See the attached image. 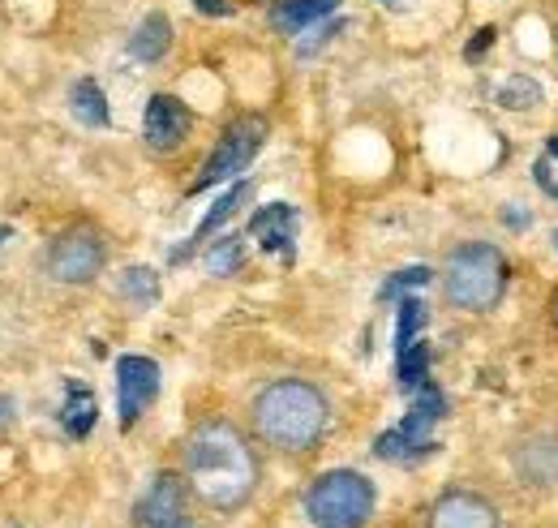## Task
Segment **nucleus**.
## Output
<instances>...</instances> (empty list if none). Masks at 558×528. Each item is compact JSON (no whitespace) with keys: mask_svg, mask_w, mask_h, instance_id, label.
I'll return each mask as SVG.
<instances>
[{"mask_svg":"<svg viewBox=\"0 0 558 528\" xmlns=\"http://www.w3.org/2000/svg\"><path fill=\"white\" fill-rule=\"evenodd\" d=\"M185 477L207 507L236 512L258 485V460L241 430L228 421H207L185 443Z\"/></svg>","mask_w":558,"mask_h":528,"instance_id":"1","label":"nucleus"},{"mask_svg":"<svg viewBox=\"0 0 558 528\" xmlns=\"http://www.w3.org/2000/svg\"><path fill=\"white\" fill-rule=\"evenodd\" d=\"M254 430L279 452H310L327 434V399L301 379H279L254 399Z\"/></svg>","mask_w":558,"mask_h":528,"instance_id":"2","label":"nucleus"},{"mask_svg":"<svg viewBox=\"0 0 558 528\" xmlns=\"http://www.w3.org/2000/svg\"><path fill=\"white\" fill-rule=\"evenodd\" d=\"M502 288H507V259L486 241L460 245L442 266V292L456 310H473V314L494 310Z\"/></svg>","mask_w":558,"mask_h":528,"instance_id":"3","label":"nucleus"},{"mask_svg":"<svg viewBox=\"0 0 558 528\" xmlns=\"http://www.w3.org/2000/svg\"><path fill=\"white\" fill-rule=\"evenodd\" d=\"M305 512L318 528H361L374 516V485L349 468L323 472L305 494Z\"/></svg>","mask_w":558,"mask_h":528,"instance_id":"4","label":"nucleus"},{"mask_svg":"<svg viewBox=\"0 0 558 528\" xmlns=\"http://www.w3.org/2000/svg\"><path fill=\"white\" fill-rule=\"evenodd\" d=\"M263 142H267V121H263V117H241V121H232V125L223 130V137H219V146L210 151V159L203 164V172H198V181H194V194H203L210 185H219V181L245 172V168L254 164V155L263 151Z\"/></svg>","mask_w":558,"mask_h":528,"instance_id":"5","label":"nucleus"},{"mask_svg":"<svg viewBox=\"0 0 558 528\" xmlns=\"http://www.w3.org/2000/svg\"><path fill=\"white\" fill-rule=\"evenodd\" d=\"M438 417H442V396L425 383L417 404H413V412H409L396 430L378 434L374 452H378L383 460H417L425 452H434V421H438Z\"/></svg>","mask_w":558,"mask_h":528,"instance_id":"6","label":"nucleus"},{"mask_svg":"<svg viewBox=\"0 0 558 528\" xmlns=\"http://www.w3.org/2000/svg\"><path fill=\"white\" fill-rule=\"evenodd\" d=\"M48 266H52V275L61 284H86V279H95L104 271V241H99V232L95 228H70L52 245Z\"/></svg>","mask_w":558,"mask_h":528,"instance_id":"7","label":"nucleus"},{"mask_svg":"<svg viewBox=\"0 0 558 528\" xmlns=\"http://www.w3.org/2000/svg\"><path fill=\"white\" fill-rule=\"evenodd\" d=\"M159 396V365L150 357H121L117 361V408L121 425L130 430Z\"/></svg>","mask_w":558,"mask_h":528,"instance_id":"8","label":"nucleus"},{"mask_svg":"<svg viewBox=\"0 0 558 528\" xmlns=\"http://www.w3.org/2000/svg\"><path fill=\"white\" fill-rule=\"evenodd\" d=\"M250 237H254L267 254H279L283 263H292V259H296V206L271 202V206L254 211V219H250Z\"/></svg>","mask_w":558,"mask_h":528,"instance_id":"9","label":"nucleus"},{"mask_svg":"<svg viewBox=\"0 0 558 528\" xmlns=\"http://www.w3.org/2000/svg\"><path fill=\"white\" fill-rule=\"evenodd\" d=\"M138 516H142V528H194L190 507H185V481L172 477V472H163L150 485V494H146Z\"/></svg>","mask_w":558,"mask_h":528,"instance_id":"10","label":"nucleus"},{"mask_svg":"<svg viewBox=\"0 0 558 528\" xmlns=\"http://www.w3.org/2000/svg\"><path fill=\"white\" fill-rule=\"evenodd\" d=\"M190 125H194V121H190V108H185L177 95H150L142 130H146V142H150L155 151H177V146L185 142Z\"/></svg>","mask_w":558,"mask_h":528,"instance_id":"11","label":"nucleus"},{"mask_svg":"<svg viewBox=\"0 0 558 528\" xmlns=\"http://www.w3.org/2000/svg\"><path fill=\"white\" fill-rule=\"evenodd\" d=\"M429 528H498V512L489 507L482 494L469 490H451L434 503Z\"/></svg>","mask_w":558,"mask_h":528,"instance_id":"12","label":"nucleus"},{"mask_svg":"<svg viewBox=\"0 0 558 528\" xmlns=\"http://www.w3.org/2000/svg\"><path fill=\"white\" fill-rule=\"evenodd\" d=\"M250 199H254V185H250V181H236V185H232V190H228V194L207 211V219L198 224V232H194L181 250H172V263H185V259H190V250H194V245H203L215 228H223V224H228V219H232V215H236Z\"/></svg>","mask_w":558,"mask_h":528,"instance_id":"13","label":"nucleus"},{"mask_svg":"<svg viewBox=\"0 0 558 528\" xmlns=\"http://www.w3.org/2000/svg\"><path fill=\"white\" fill-rule=\"evenodd\" d=\"M336 9H340V0H276L271 26H276L279 35H301L305 26H314L318 17H327Z\"/></svg>","mask_w":558,"mask_h":528,"instance_id":"14","label":"nucleus"},{"mask_svg":"<svg viewBox=\"0 0 558 528\" xmlns=\"http://www.w3.org/2000/svg\"><path fill=\"white\" fill-rule=\"evenodd\" d=\"M520 472L529 485H558V443L555 439H537L520 452Z\"/></svg>","mask_w":558,"mask_h":528,"instance_id":"15","label":"nucleus"},{"mask_svg":"<svg viewBox=\"0 0 558 528\" xmlns=\"http://www.w3.org/2000/svg\"><path fill=\"white\" fill-rule=\"evenodd\" d=\"M168 44H172V22L163 13H146L142 26L134 31V39H130V52L150 65V61H159L168 52Z\"/></svg>","mask_w":558,"mask_h":528,"instance_id":"16","label":"nucleus"},{"mask_svg":"<svg viewBox=\"0 0 558 528\" xmlns=\"http://www.w3.org/2000/svg\"><path fill=\"white\" fill-rule=\"evenodd\" d=\"M95 421H99V404H95V396H90L86 387L70 383V399H65V412H61L65 434H70V439H86V434L95 430Z\"/></svg>","mask_w":558,"mask_h":528,"instance_id":"17","label":"nucleus"},{"mask_svg":"<svg viewBox=\"0 0 558 528\" xmlns=\"http://www.w3.org/2000/svg\"><path fill=\"white\" fill-rule=\"evenodd\" d=\"M73 117H77L82 125H95V130L108 125V99H104V91H99L90 77H82V82L73 86Z\"/></svg>","mask_w":558,"mask_h":528,"instance_id":"18","label":"nucleus"},{"mask_svg":"<svg viewBox=\"0 0 558 528\" xmlns=\"http://www.w3.org/2000/svg\"><path fill=\"white\" fill-rule=\"evenodd\" d=\"M425 374H429V348H425V339H413L409 348L396 352V379H400V387L413 392L425 383Z\"/></svg>","mask_w":558,"mask_h":528,"instance_id":"19","label":"nucleus"},{"mask_svg":"<svg viewBox=\"0 0 558 528\" xmlns=\"http://www.w3.org/2000/svg\"><path fill=\"white\" fill-rule=\"evenodd\" d=\"M121 292H125L130 301H138V305H150V301L159 297V275H155L150 266H130V271L121 275Z\"/></svg>","mask_w":558,"mask_h":528,"instance_id":"20","label":"nucleus"},{"mask_svg":"<svg viewBox=\"0 0 558 528\" xmlns=\"http://www.w3.org/2000/svg\"><path fill=\"white\" fill-rule=\"evenodd\" d=\"M425 305H421L417 297H404L400 301V323H396V352L400 348H409L413 339H421V327H425Z\"/></svg>","mask_w":558,"mask_h":528,"instance_id":"21","label":"nucleus"},{"mask_svg":"<svg viewBox=\"0 0 558 528\" xmlns=\"http://www.w3.org/2000/svg\"><path fill=\"white\" fill-rule=\"evenodd\" d=\"M241 263H245V250H241L236 237H223V241L207 254L210 275H232V271H241Z\"/></svg>","mask_w":558,"mask_h":528,"instance_id":"22","label":"nucleus"},{"mask_svg":"<svg viewBox=\"0 0 558 528\" xmlns=\"http://www.w3.org/2000/svg\"><path fill=\"white\" fill-rule=\"evenodd\" d=\"M498 99H502L507 108H529V104H537V99H542V86H537V82H529V77H511V82L498 91Z\"/></svg>","mask_w":558,"mask_h":528,"instance_id":"23","label":"nucleus"},{"mask_svg":"<svg viewBox=\"0 0 558 528\" xmlns=\"http://www.w3.org/2000/svg\"><path fill=\"white\" fill-rule=\"evenodd\" d=\"M429 266H409V271H396L387 284H383V301H391V297H400V292H409V288H421V284H429Z\"/></svg>","mask_w":558,"mask_h":528,"instance_id":"24","label":"nucleus"},{"mask_svg":"<svg viewBox=\"0 0 558 528\" xmlns=\"http://www.w3.org/2000/svg\"><path fill=\"white\" fill-rule=\"evenodd\" d=\"M194 4H198L207 17H228V13H232V4H228V0H194Z\"/></svg>","mask_w":558,"mask_h":528,"instance_id":"25","label":"nucleus"},{"mask_svg":"<svg viewBox=\"0 0 558 528\" xmlns=\"http://www.w3.org/2000/svg\"><path fill=\"white\" fill-rule=\"evenodd\" d=\"M383 4H400V0H383Z\"/></svg>","mask_w":558,"mask_h":528,"instance_id":"26","label":"nucleus"},{"mask_svg":"<svg viewBox=\"0 0 558 528\" xmlns=\"http://www.w3.org/2000/svg\"><path fill=\"white\" fill-rule=\"evenodd\" d=\"M555 250H558V232H555Z\"/></svg>","mask_w":558,"mask_h":528,"instance_id":"27","label":"nucleus"}]
</instances>
